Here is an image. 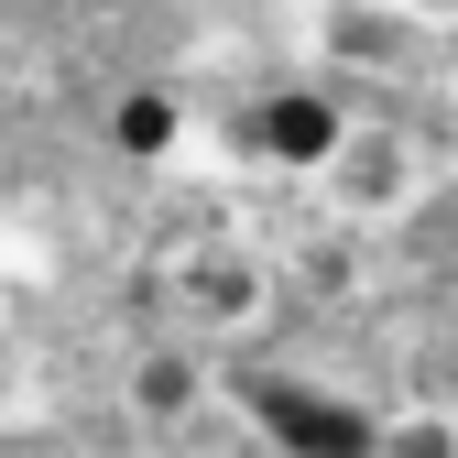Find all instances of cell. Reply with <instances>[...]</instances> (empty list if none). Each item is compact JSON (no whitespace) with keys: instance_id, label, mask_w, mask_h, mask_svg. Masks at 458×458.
<instances>
[{"instance_id":"6da1fadb","label":"cell","mask_w":458,"mask_h":458,"mask_svg":"<svg viewBox=\"0 0 458 458\" xmlns=\"http://www.w3.org/2000/svg\"><path fill=\"white\" fill-rule=\"evenodd\" d=\"M241 404L284 458H371V426H382L371 404H350V393H327L306 371H241Z\"/></svg>"},{"instance_id":"7a4b0ae2","label":"cell","mask_w":458,"mask_h":458,"mask_svg":"<svg viewBox=\"0 0 458 458\" xmlns=\"http://www.w3.org/2000/svg\"><path fill=\"white\" fill-rule=\"evenodd\" d=\"M317 186H327V208L350 218V229H382V218L415 208L426 153H415V131H393V121H350V131H338V153L317 164Z\"/></svg>"},{"instance_id":"3957f363","label":"cell","mask_w":458,"mask_h":458,"mask_svg":"<svg viewBox=\"0 0 458 458\" xmlns=\"http://www.w3.org/2000/svg\"><path fill=\"white\" fill-rule=\"evenodd\" d=\"M164 273H175V306H186L197 338H251L273 317V262L241 251V241H186Z\"/></svg>"},{"instance_id":"277c9868","label":"cell","mask_w":458,"mask_h":458,"mask_svg":"<svg viewBox=\"0 0 458 458\" xmlns=\"http://www.w3.org/2000/svg\"><path fill=\"white\" fill-rule=\"evenodd\" d=\"M241 153L251 164H273V175H317V164L338 153V131H350V109H338L327 88H262V98H241Z\"/></svg>"},{"instance_id":"5b68a950","label":"cell","mask_w":458,"mask_h":458,"mask_svg":"<svg viewBox=\"0 0 458 458\" xmlns=\"http://www.w3.org/2000/svg\"><path fill=\"white\" fill-rule=\"evenodd\" d=\"M317 55L338 77H382V66H404V44H415V22L393 12V0H317Z\"/></svg>"},{"instance_id":"8992f818","label":"cell","mask_w":458,"mask_h":458,"mask_svg":"<svg viewBox=\"0 0 458 458\" xmlns=\"http://www.w3.org/2000/svg\"><path fill=\"white\" fill-rule=\"evenodd\" d=\"M175 142H186V98L175 88H121L109 98V153L121 164H164Z\"/></svg>"},{"instance_id":"52a82bcc","label":"cell","mask_w":458,"mask_h":458,"mask_svg":"<svg viewBox=\"0 0 458 458\" xmlns=\"http://www.w3.org/2000/svg\"><path fill=\"white\" fill-rule=\"evenodd\" d=\"M197 393H208V360H197V350H142V360H131V415H142V426L197 415Z\"/></svg>"},{"instance_id":"ba28073f","label":"cell","mask_w":458,"mask_h":458,"mask_svg":"<svg viewBox=\"0 0 458 458\" xmlns=\"http://www.w3.org/2000/svg\"><path fill=\"white\" fill-rule=\"evenodd\" d=\"M371 458H458V415L447 404H393L371 426Z\"/></svg>"},{"instance_id":"9c48e42d","label":"cell","mask_w":458,"mask_h":458,"mask_svg":"<svg viewBox=\"0 0 458 458\" xmlns=\"http://www.w3.org/2000/svg\"><path fill=\"white\" fill-rule=\"evenodd\" d=\"M393 12H404V22H447L458 0H393Z\"/></svg>"},{"instance_id":"30bf717a","label":"cell","mask_w":458,"mask_h":458,"mask_svg":"<svg viewBox=\"0 0 458 458\" xmlns=\"http://www.w3.org/2000/svg\"><path fill=\"white\" fill-rule=\"evenodd\" d=\"M208 12H273V0H208Z\"/></svg>"}]
</instances>
